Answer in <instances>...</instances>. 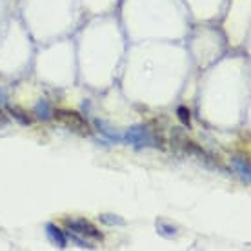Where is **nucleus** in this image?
<instances>
[{"label": "nucleus", "mask_w": 251, "mask_h": 251, "mask_svg": "<svg viewBox=\"0 0 251 251\" xmlns=\"http://www.w3.org/2000/svg\"><path fill=\"white\" fill-rule=\"evenodd\" d=\"M7 111H9V115H11L15 120H19L22 126H31V117H27V113H25L24 109H20V107L17 106H9L7 107Z\"/></svg>", "instance_id": "nucleus-8"}, {"label": "nucleus", "mask_w": 251, "mask_h": 251, "mask_svg": "<svg viewBox=\"0 0 251 251\" xmlns=\"http://www.w3.org/2000/svg\"><path fill=\"white\" fill-rule=\"evenodd\" d=\"M68 239L71 240V242H75L78 248H82V250H95V246L91 244V242H88V240H84V239H80L76 233H69L68 235Z\"/></svg>", "instance_id": "nucleus-12"}, {"label": "nucleus", "mask_w": 251, "mask_h": 251, "mask_svg": "<svg viewBox=\"0 0 251 251\" xmlns=\"http://www.w3.org/2000/svg\"><path fill=\"white\" fill-rule=\"evenodd\" d=\"M176 119L180 120L186 127H189V126H191V113H189V109L186 106L176 107Z\"/></svg>", "instance_id": "nucleus-11"}, {"label": "nucleus", "mask_w": 251, "mask_h": 251, "mask_svg": "<svg viewBox=\"0 0 251 251\" xmlns=\"http://www.w3.org/2000/svg\"><path fill=\"white\" fill-rule=\"evenodd\" d=\"M6 102V89L0 88V104H4Z\"/></svg>", "instance_id": "nucleus-13"}, {"label": "nucleus", "mask_w": 251, "mask_h": 251, "mask_svg": "<svg viewBox=\"0 0 251 251\" xmlns=\"http://www.w3.org/2000/svg\"><path fill=\"white\" fill-rule=\"evenodd\" d=\"M99 220L106 226H126V220L119 215H109V213H102L99 215Z\"/></svg>", "instance_id": "nucleus-9"}, {"label": "nucleus", "mask_w": 251, "mask_h": 251, "mask_svg": "<svg viewBox=\"0 0 251 251\" xmlns=\"http://www.w3.org/2000/svg\"><path fill=\"white\" fill-rule=\"evenodd\" d=\"M155 227H157L158 235H162L164 239H173L176 235L175 224H171V222H168V220H164V219H158L157 222H155Z\"/></svg>", "instance_id": "nucleus-6"}, {"label": "nucleus", "mask_w": 251, "mask_h": 251, "mask_svg": "<svg viewBox=\"0 0 251 251\" xmlns=\"http://www.w3.org/2000/svg\"><path fill=\"white\" fill-rule=\"evenodd\" d=\"M95 124H97V127H99V131H100L102 135H106V137L109 138V140H115V142H122V137H120L119 133H117V131H111V127H107V126L104 124V122L97 120Z\"/></svg>", "instance_id": "nucleus-10"}, {"label": "nucleus", "mask_w": 251, "mask_h": 251, "mask_svg": "<svg viewBox=\"0 0 251 251\" xmlns=\"http://www.w3.org/2000/svg\"><path fill=\"white\" fill-rule=\"evenodd\" d=\"M66 227L71 233H76V235H82V237H89V239H95V240L104 239V235L91 222H88V220L84 219H66Z\"/></svg>", "instance_id": "nucleus-3"}, {"label": "nucleus", "mask_w": 251, "mask_h": 251, "mask_svg": "<svg viewBox=\"0 0 251 251\" xmlns=\"http://www.w3.org/2000/svg\"><path fill=\"white\" fill-rule=\"evenodd\" d=\"M46 233H48V237H50L51 242L55 246H58L60 250H66V248H68V235H66V231H62L58 226L48 224V226H46Z\"/></svg>", "instance_id": "nucleus-5"}, {"label": "nucleus", "mask_w": 251, "mask_h": 251, "mask_svg": "<svg viewBox=\"0 0 251 251\" xmlns=\"http://www.w3.org/2000/svg\"><path fill=\"white\" fill-rule=\"evenodd\" d=\"M35 115L37 119L40 120H50L53 117V111H51V106L48 100H38L37 106H35Z\"/></svg>", "instance_id": "nucleus-7"}, {"label": "nucleus", "mask_w": 251, "mask_h": 251, "mask_svg": "<svg viewBox=\"0 0 251 251\" xmlns=\"http://www.w3.org/2000/svg\"><path fill=\"white\" fill-rule=\"evenodd\" d=\"M231 168L235 170V173L246 180V184L251 182V168H250V160L244 157H233L231 158Z\"/></svg>", "instance_id": "nucleus-4"}, {"label": "nucleus", "mask_w": 251, "mask_h": 251, "mask_svg": "<svg viewBox=\"0 0 251 251\" xmlns=\"http://www.w3.org/2000/svg\"><path fill=\"white\" fill-rule=\"evenodd\" d=\"M53 117L58 120V122H62L64 126H68L71 129H75V131H80V133H88V122L84 120L80 113H76V111H71V109H57Z\"/></svg>", "instance_id": "nucleus-2"}, {"label": "nucleus", "mask_w": 251, "mask_h": 251, "mask_svg": "<svg viewBox=\"0 0 251 251\" xmlns=\"http://www.w3.org/2000/svg\"><path fill=\"white\" fill-rule=\"evenodd\" d=\"M122 142H127L138 150L150 148V146H162V140L157 138V135H153L151 129H148V126H133L131 129L126 131Z\"/></svg>", "instance_id": "nucleus-1"}]
</instances>
